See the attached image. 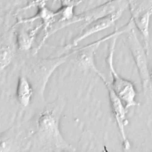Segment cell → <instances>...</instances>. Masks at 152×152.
I'll return each instance as SVG.
<instances>
[{"instance_id": "6da1fadb", "label": "cell", "mask_w": 152, "mask_h": 152, "mask_svg": "<svg viewBox=\"0 0 152 152\" xmlns=\"http://www.w3.org/2000/svg\"><path fill=\"white\" fill-rule=\"evenodd\" d=\"M64 106L63 100H56L39 114L35 138L41 150L71 152L77 150L64 138L60 129V118Z\"/></svg>"}, {"instance_id": "7a4b0ae2", "label": "cell", "mask_w": 152, "mask_h": 152, "mask_svg": "<svg viewBox=\"0 0 152 152\" xmlns=\"http://www.w3.org/2000/svg\"><path fill=\"white\" fill-rule=\"evenodd\" d=\"M125 33L126 42L136 65L140 79L144 97L152 96V84L150 79V71L148 61V53L136 34L134 27Z\"/></svg>"}, {"instance_id": "3957f363", "label": "cell", "mask_w": 152, "mask_h": 152, "mask_svg": "<svg viewBox=\"0 0 152 152\" xmlns=\"http://www.w3.org/2000/svg\"><path fill=\"white\" fill-rule=\"evenodd\" d=\"M118 36H116L112 39L106 61L112 78V82L109 83L110 86L113 91L122 101L126 108L128 109L129 107L138 104L136 100L137 91L134 84L131 81L119 75L115 67L114 54Z\"/></svg>"}, {"instance_id": "277c9868", "label": "cell", "mask_w": 152, "mask_h": 152, "mask_svg": "<svg viewBox=\"0 0 152 152\" xmlns=\"http://www.w3.org/2000/svg\"><path fill=\"white\" fill-rule=\"evenodd\" d=\"M134 26L132 21L130 19L122 28L116 29L112 33L82 47L74 48V55H76L75 59L78 65L84 69L93 71L99 77L103 73H102L97 67L95 62V54L100 45L103 42L116 36H119L122 33H125L129 28L134 27Z\"/></svg>"}, {"instance_id": "5b68a950", "label": "cell", "mask_w": 152, "mask_h": 152, "mask_svg": "<svg viewBox=\"0 0 152 152\" xmlns=\"http://www.w3.org/2000/svg\"><path fill=\"white\" fill-rule=\"evenodd\" d=\"M125 7L126 6L121 7L112 12L99 17L84 25L80 33L73 39L72 41L69 44L66 45L64 49H72L82 40L94 34L95 33L111 27L122 15Z\"/></svg>"}, {"instance_id": "8992f818", "label": "cell", "mask_w": 152, "mask_h": 152, "mask_svg": "<svg viewBox=\"0 0 152 152\" xmlns=\"http://www.w3.org/2000/svg\"><path fill=\"white\" fill-rule=\"evenodd\" d=\"M100 78L104 84L108 91L109 104L121 138L122 148L124 151H129L131 148V144L126 137L125 129V126L128 124L126 118L128 109L126 108L121 99L113 91L105 76L102 75L100 77Z\"/></svg>"}, {"instance_id": "52a82bcc", "label": "cell", "mask_w": 152, "mask_h": 152, "mask_svg": "<svg viewBox=\"0 0 152 152\" xmlns=\"http://www.w3.org/2000/svg\"><path fill=\"white\" fill-rule=\"evenodd\" d=\"M152 9L148 10L135 17H131L134 26L141 33L144 41V46L148 54L150 42V21Z\"/></svg>"}, {"instance_id": "ba28073f", "label": "cell", "mask_w": 152, "mask_h": 152, "mask_svg": "<svg viewBox=\"0 0 152 152\" xmlns=\"http://www.w3.org/2000/svg\"><path fill=\"white\" fill-rule=\"evenodd\" d=\"M33 93V87L28 78L24 75H20L16 89V97L18 103L23 107L28 106L30 103Z\"/></svg>"}, {"instance_id": "9c48e42d", "label": "cell", "mask_w": 152, "mask_h": 152, "mask_svg": "<svg viewBox=\"0 0 152 152\" xmlns=\"http://www.w3.org/2000/svg\"><path fill=\"white\" fill-rule=\"evenodd\" d=\"M43 26L40 22L39 24L36 25L34 27L18 30L16 34L17 44L18 49L24 51L30 50L32 47L38 31Z\"/></svg>"}, {"instance_id": "30bf717a", "label": "cell", "mask_w": 152, "mask_h": 152, "mask_svg": "<svg viewBox=\"0 0 152 152\" xmlns=\"http://www.w3.org/2000/svg\"><path fill=\"white\" fill-rule=\"evenodd\" d=\"M13 57L12 47L7 43H0V73L10 64Z\"/></svg>"}, {"instance_id": "8fae6325", "label": "cell", "mask_w": 152, "mask_h": 152, "mask_svg": "<svg viewBox=\"0 0 152 152\" xmlns=\"http://www.w3.org/2000/svg\"><path fill=\"white\" fill-rule=\"evenodd\" d=\"M150 79H151V84H152V69L150 71Z\"/></svg>"}]
</instances>
